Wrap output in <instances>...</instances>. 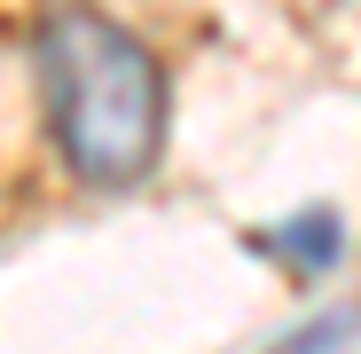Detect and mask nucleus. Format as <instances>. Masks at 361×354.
<instances>
[{"mask_svg": "<svg viewBox=\"0 0 361 354\" xmlns=\"http://www.w3.org/2000/svg\"><path fill=\"white\" fill-rule=\"evenodd\" d=\"M244 244H252L259 260H283L290 276H330L338 252H345V220H338L330 205H307V213H290V220H275V228H252Z\"/></svg>", "mask_w": 361, "mask_h": 354, "instance_id": "f03ea898", "label": "nucleus"}, {"mask_svg": "<svg viewBox=\"0 0 361 354\" xmlns=\"http://www.w3.org/2000/svg\"><path fill=\"white\" fill-rule=\"evenodd\" d=\"M32 71L47 102V134L79 182L134 189L165 150V64L87 0H55L32 24Z\"/></svg>", "mask_w": 361, "mask_h": 354, "instance_id": "f257e3e1", "label": "nucleus"}]
</instances>
